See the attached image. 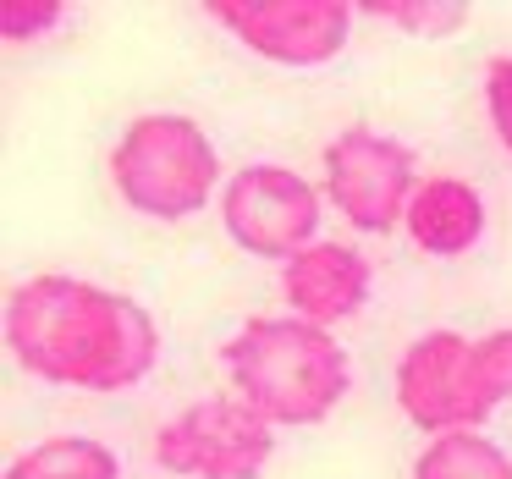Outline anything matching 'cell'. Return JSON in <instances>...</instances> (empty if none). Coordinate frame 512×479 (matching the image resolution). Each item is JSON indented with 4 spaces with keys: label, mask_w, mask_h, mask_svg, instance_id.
Listing matches in <instances>:
<instances>
[{
    "label": "cell",
    "mask_w": 512,
    "mask_h": 479,
    "mask_svg": "<svg viewBox=\"0 0 512 479\" xmlns=\"http://www.w3.org/2000/svg\"><path fill=\"white\" fill-rule=\"evenodd\" d=\"M6 347L34 380L72 391H127L160 364V325L138 298L45 270L6 298Z\"/></svg>",
    "instance_id": "6da1fadb"
},
{
    "label": "cell",
    "mask_w": 512,
    "mask_h": 479,
    "mask_svg": "<svg viewBox=\"0 0 512 479\" xmlns=\"http://www.w3.org/2000/svg\"><path fill=\"white\" fill-rule=\"evenodd\" d=\"M221 369L232 391L270 424H320L353 391V364L336 331L298 320V314H248L221 342Z\"/></svg>",
    "instance_id": "7a4b0ae2"
},
{
    "label": "cell",
    "mask_w": 512,
    "mask_h": 479,
    "mask_svg": "<svg viewBox=\"0 0 512 479\" xmlns=\"http://www.w3.org/2000/svg\"><path fill=\"white\" fill-rule=\"evenodd\" d=\"M111 182L149 221H193L226 188L215 138L182 111H149L111 144Z\"/></svg>",
    "instance_id": "3957f363"
},
{
    "label": "cell",
    "mask_w": 512,
    "mask_h": 479,
    "mask_svg": "<svg viewBox=\"0 0 512 479\" xmlns=\"http://www.w3.org/2000/svg\"><path fill=\"white\" fill-rule=\"evenodd\" d=\"M320 171H325V204L342 215L353 232H369V237H386L408 221V204L419 193V155L413 144L380 133V127H342V133L325 144L320 155Z\"/></svg>",
    "instance_id": "277c9868"
},
{
    "label": "cell",
    "mask_w": 512,
    "mask_h": 479,
    "mask_svg": "<svg viewBox=\"0 0 512 479\" xmlns=\"http://www.w3.org/2000/svg\"><path fill=\"white\" fill-rule=\"evenodd\" d=\"M155 463L177 479H259L276 452V424L237 391H210L155 430Z\"/></svg>",
    "instance_id": "5b68a950"
},
{
    "label": "cell",
    "mask_w": 512,
    "mask_h": 479,
    "mask_svg": "<svg viewBox=\"0 0 512 479\" xmlns=\"http://www.w3.org/2000/svg\"><path fill=\"white\" fill-rule=\"evenodd\" d=\"M320 188L309 177H298L292 166L276 160H254V166L232 171L221 188V226L243 254L276 259L287 265L292 254H303L309 243H320Z\"/></svg>",
    "instance_id": "8992f818"
},
{
    "label": "cell",
    "mask_w": 512,
    "mask_h": 479,
    "mask_svg": "<svg viewBox=\"0 0 512 479\" xmlns=\"http://www.w3.org/2000/svg\"><path fill=\"white\" fill-rule=\"evenodd\" d=\"M204 17L276 67H325L353 34L347 0H210Z\"/></svg>",
    "instance_id": "52a82bcc"
},
{
    "label": "cell",
    "mask_w": 512,
    "mask_h": 479,
    "mask_svg": "<svg viewBox=\"0 0 512 479\" xmlns=\"http://www.w3.org/2000/svg\"><path fill=\"white\" fill-rule=\"evenodd\" d=\"M397 408L413 430L435 435H457V430H479L490 419L474 386V336L463 331H424L402 347L397 358Z\"/></svg>",
    "instance_id": "ba28073f"
},
{
    "label": "cell",
    "mask_w": 512,
    "mask_h": 479,
    "mask_svg": "<svg viewBox=\"0 0 512 479\" xmlns=\"http://www.w3.org/2000/svg\"><path fill=\"white\" fill-rule=\"evenodd\" d=\"M375 292V265L358 254L353 243H309L303 254H292L281 265V298H287V314L320 325V331H336V325L358 320Z\"/></svg>",
    "instance_id": "9c48e42d"
},
{
    "label": "cell",
    "mask_w": 512,
    "mask_h": 479,
    "mask_svg": "<svg viewBox=\"0 0 512 479\" xmlns=\"http://www.w3.org/2000/svg\"><path fill=\"white\" fill-rule=\"evenodd\" d=\"M408 243L430 259H463L485 237V193L463 177H424L402 221Z\"/></svg>",
    "instance_id": "30bf717a"
},
{
    "label": "cell",
    "mask_w": 512,
    "mask_h": 479,
    "mask_svg": "<svg viewBox=\"0 0 512 479\" xmlns=\"http://www.w3.org/2000/svg\"><path fill=\"white\" fill-rule=\"evenodd\" d=\"M6 479H122V457L94 435H45L12 457Z\"/></svg>",
    "instance_id": "8fae6325"
},
{
    "label": "cell",
    "mask_w": 512,
    "mask_h": 479,
    "mask_svg": "<svg viewBox=\"0 0 512 479\" xmlns=\"http://www.w3.org/2000/svg\"><path fill=\"white\" fill-rule=\"evenodd\" d=\"M408 479H512V457L485 430H457L424 441Z\"/></svg>",
    "instance_id": "7c38bea8"
},
{
    "label": "cell",
    "mask_w": 512,
    "mask_h": 479,
    "mask_svg": "<svg viewBox=\"0 0 512 479\" xmlns=\"http://www.w3.org/2000/svg\"><path fill=\"white\" fill-rule=\"evenodd\" d=\"M364 12L397 34L419 39H446L468 23V6H457V0H364Z\"/></svg>",
    "instance_id": "4fadbf2b"
},
{
    "label": "cell",
    "mask_w": 512,
    "mask_h": 479,
    "mask_svg": "<svg viewBox=\"0 0 512 479\" xmlns=\"http://www.w3.org/2000/svg\"><path fill=\"white\" fill-rule=\"evenodd\" d=\"M61 23H67L61 0H6L0 6V39L6 45H34V39L56 34Z\"/></svg>",
    "instance_id": "5bb4252c"
},
{
    "label": "cell",
    "mask_w": 512,
    "mask_h": 479,
    "mask_svg": "<svg viewBox=\"0 0 512 479\" xmlns=\"http://www.w3.org/2000/svg\"><path fill=\"white\" fill-rule=\"evenodd\" d=\"M485 122L496 133V144L512 155V50L485 61Z\"/></svg>",
    "instance_id": "9a60e30c"
}]
</instances>
